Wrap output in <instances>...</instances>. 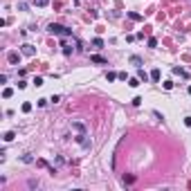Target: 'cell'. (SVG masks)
Returning <instances> with one entry per match:
<instances>
[{"mask_svg": "<svg viewBox=\"0 0 191 191\" xmlns=\"http://www.w3.org/2000/svg\"><path fill=\"white\" fill-rule=\"evenodd\" d=\"M32 110V104H23V112H29Z\"/></svg>", "mask_w": 191, "mask_h": 191, "instance_id": "7402d4cb", "label": "cell"}, {"mask_svg": "<svg viewBox=\"0 0 191 191\" xmlns=\"http://www.w3.org/2000/svg\"><path fill=\"white\" fill-rule=\"evenodd\" d=\"M90 61H92V63H106V59L99 56V54H92V56H90Z\"/></svg>", "mask_w": 191, "mask_h": 191, "instance_id": "52a82bcc", "label": "cell"}, {"mask_svg": "<svg viewBox=\"0 0 191 191\" xmlns=\"http://www.w3.org/2000/svg\"><path fill=\"white\" fill-rule=\"evenodd\" d=\"M11 95H14V90H11V88H5V92H2V97H5V99H9Z\"/></svg>", "mask_w": 191, "mask_h": 191, "instance_id": "5bb4252c", "label": "cell"}, {"mask_svg": "<svg viewBox=\"0 0 191 191\" xmlns=\"http://www.w3.org/2000/svg\"><path fill=\"white\" fill-rule=\"evenodd\" d=\"M23 162H25V164L34 162V157H32V153H25V155H23Z\"/></svg>", "mask_w": 191, "mask_h": 191, "instance_id": "8fae6325", "label": "cell"}, {"mask_svg": "<svg viewBox=\"0 0 191 191\" xmlns=\"http://www.w3.org/2000/svg\"><path fill=\"white\" fill-rule=\"evenodd\" d=\"M29 187H32V189H34V187H41V182H38V180H29Z\"/></svg>", "mask_w": 191, "mask_h": 191, "instance_id": "44dd1931", "label": "cell"}, {"mask_svg": "<svg viewBox=\"0 0 191 191\" xmlns=\"http://www.w3.org/2000/svg\"><path fill=\"white\" fill-rule=\"evenodd\" d=\"M173 72H176V74H182V77H187V70H182V68H173Z\"/></svg>", "mask_w": 191, "mask_h": 191, "instance_id": "e0dca14e", "label": "cell"}, {"mask_svg": "<svg viewBox=\"0 0 191 191\" xmlns=\"http://www.w3.org/2000/svg\"><path fill=\"white\" fill-rule=\"evenodd\" d=\"M92 45H95V47H104V41H101V38H95V41H92Z\"/></svg>", "mask_w": 191, "mask_h": 191, "instance_id": "ffe728a7", "label": "cell"}, {"mask_svg": "<svg viewBox=\"0 0 191 191\" xmlns=\"http://www.w3.org/2000/svg\"><path fill=\"white\" fill-rule=\"evenodd\" d=\"M34 5L36 7H45V5H50V0H34Z\"/></svg>", "mask_w": 191, "mask_h": 191, "instance_id": "4fadbf2b", "label": "cell"}, {"mask_svg": "<svg viewBox=\"0 0 191 191\" xmlns=\"http://www.w3.org/2000/svg\"><path fill=\"white\" fill-rule=\"evenodd\" d=\"M47 32L54 34V36H70V29L63 27V25H59V23H50L47 25Z\"/></svg>", "mask_w": 191, "mask_h": 191, "instance_id": "6da1fadb", "label": "cell"}, {"mask_svg": "<svg viewBox=\"0 0 191 191\" xmlns=\"http://www.w3.org/2000/svg\"><path fill=\"white\" fill-rule=\"evenodd\" d=\"M34 52H36V50H34V45H29V43L23 45V54H25V56H34Z\"/></svg>", "mask_w": 191, "mask_h": 191, "instance_id": "277c9868", "label": "cell"}, {"mask_svg": "<svg viewBox=\"0 0 191 191\" xmlns=\"http://www.w3.org/2000/svg\"><path fill=\"white\" fill-rule=\"evenodd\" d=\"M7 59H9V63H11V65H18V63H20V54H18V52H9Z\"/></svg>", "mask_w": 191, "mask_h": 191, "instance_id": "3957f363", "label": "cell"}, {"mask_svg": "<svg viewBox=\"0 0 191 191\" xmlns=\"http://www.w3.org/2000/svg\"><path fill=\"white\" fill-rule=\"evenodd\" d=\"M184 124H187V126H191V117H184Z\"/></svg>", "mask_w": 191, "mask_h": 191, "instance_id": "603a6c76", "label": "cell"}, {"mask_svg": "<svg viewBox=\"0 0 191 191\" xmlns=\"http://www.w3.org/2000/svg\"><path fill=\"white\" fill-rule=\"evenodd\" d=\"M128 18H133V20H142V16L135 14V11H130V14H128Z\"/></svg>", "mask_w": 191, "mask_h": 191, "instance_id": "ac0fdd59", "label": "cell"}, {"mask_svg": "<svg viewBox=\"0 0 191 191\" xmlns=\"http://www.w3.org/2000/svg\"><path fill=\"white\" fill-rule=\"evenodd\" d=\"M16 137V133L14 130H7V133H5V137H2V139H5V142H11V139H14Z\"/></svg>", "mask_w": 191, "mask_h": 191, "instance_id": "9c48e42d", "label": "cell"}, {"mask_svg": "<svg viewBox=\"0 0 191 191\" xmlns=\"http://www.w3.org/2000/svg\"><path fill=\"white\" fill-rule=\"evenodd\" d=\"M135 182V176H126L124 178V184H133Z\"/></svg>", "mask_w": 191, "mask_h": 191, "instance_id": "9a60e30c", "label": "cell"}, {"mask_svg": "<svg viewBox=\"0 0 191 191\" xmlns=\"http://www.w3.org/2000/svg\"><path fill=\"white\" fill-rule=\"evenodd\" d=\"M77 142L81 144V149H83V151H90V149H92V139L85 135V133H83V135H77Z\"/></svg>", "mask_w": 191, "mask_h": 191, "instance_id": "7a4b0ae2", "label": "cell"}, {"mask_svg": "<svg viewBox=\"0 0 191 191\" xmlns=\"http://www.w3.org/2000/svg\"><path fill=\"white\" fill-rule=\"evenodd\" d=\"M137 79H139V81H146V79H149V74H146L142 68H137Z\"/></svg>", "mask_w": 191, "mask_h": 191, "instance_id": "8992f818", "label": "cell"}, {"mask_svg": "<svg viewBox=\"0 0 191 191\" xmlns=\"http://www.w3.org/2000/svg\"><path fill=\"white\" fill-rule=\"evenodd\" d=\"M151 79H153V81H160V70H153V72H151Z\"/></svg>", "mask_w": 191, "mask_h": 191, "instance_id": "7c38bea8", "label": "cell"}, {"mask_svg": "<svg viewBox=\"0 0 191 191\" xmlns=\"http://www.w3.org/2000/svg\"><path fill=\"white\" fill-rule=\"evenodd\" d=\"M72 128H74V130H77L79 135H83V133H85V126H83L81 122H74V124H72Z\"/></svg>", "mask_w": 191, "mask_h": 191, "instance_id": "5b68a950", "label": "cell"}, {"mask_svg": "<svg viewBox=\"0 0 191 191\" xmlns=\"http://www.w3.org/2000/svg\"><path fill=\"white\" fill-rule=\"evenodd\" d=\"M149 47H157V38L151 36V38H149Z\"/></svg>", "mask_w": 191, "mask_h": 191, "instance_id": "d6986e66", "label": "cell"}, {"mask_svg": "<svg viewBox=\"0 0 191 191\" xmlns=\"http://www.w3.org/2000/svg\"><path fill=\"white\" fill-rule=\"evenodd\" d=\"M106 79H108V81H115V79H119V74H117V72H108Z\"/></svg>", "mask_w": 191, "mask_h": 191, "instance_id": "30bf717a", "label": "cell"}, {"mask_svg": "<svg viewBox=\"0 0 191 191\" xmlns=\"http://www.w3.org/2000/svg\"><path fill=\"white\" fill-rule=\"evenodd\" d=\"M128 85H130V88H137V85H139V79H137V77H135V79H130Z\"/></svg>", "mask_w": 191, "mask_h": 191, "instance_id": "2e32d148", "label": "cell"}, {"mask_svg": "<svg viewBox=\"0 0 191 191\" xmlns=\"http://www.w3.org/2000/svg\"><path fill=\"white\" fill-rule=\"evenodd\" d=\"M130 63H133L135 68H142V59H139V56H130Z\"/></svg>", "mask_w": 191, "mask_h": 191, "instance_id": "ba28073f", "label": "cell"}]
</instances>
